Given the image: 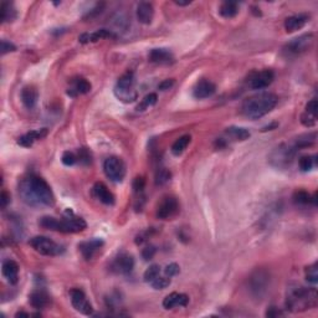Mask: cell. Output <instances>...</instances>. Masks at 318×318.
<instances>
[{"mask_svg": "<svg viewBox=\"0 0 318 318\" xmlns=\"http://www.w3.org/2000/svg\"><path fill=\"white\" fill-rule=\"evenodd\" d=\"M189 303V296L185 293L173 292L163 300V307L165 310H172L174 307H185Z\"/></svg>", "mask_w": 318, "mask_h": 318, "instance_id": "18", "label": "cell"}, {"mask_svg": "<svg viewBox=\"0 0 318 318\" xmlns=\"http://www.w3.org/2000/svg\"><path fill=\"white\" fill-rule=\"evenodd\" d=\"M172 178V173L169 172L165 168H162V169H159L156 174V184L157 185H164L167 184L168 182Z\"/></svg>", "mask_w": 318, "mask_h": 318, "instance_id": "37", "label": "cell"}, {"mask_svg": "<svg viewBox=\"0 0 318 318\" xmlns=\"http://www.w3.org/2000/svg\"><path fill=\"white\" fill-rule=\"evenodd\" d=\"M219 13L222 18H235L237 15V13H239V4L235 3V1H224L220 5Z\"/></svg>", "mask_w": 318, "mask_h": 318, "instance_id": "29", "label": "cell"}, {"mask_svg": "<svg viewBox=\"0 0 318 318\" xmlns=\"http://www.w3.org/2000/svg\"><path fill=\"white\" fill-rule=\"evenodd\" d=\"M104 170L106 177L114 183H121L126 177V164L118 157H109L105 160Z\"/></svg>", "mask_w": 318, "mask_h": 318, "instance_id": "10", "label": "cell"}, {"mask_svg": "<svg viewBox=\"0 0 318 318\" xmlns=\"http://www.w3.org/2000/svg\"><path fill=\"white\" fill-rule=\"evenodd\" d=\"M266 316L267 317H278V316H283V312H281L277 307H270L266 311Z\"/></svg>", "mask_w": 318, "mask_h": 318, "instance_id": "49", "label": "cell"}, {"mask_svg": "<svg viewBox=\"0 0 318 318\" xmlns=\"http://www.w3.org/2000/svg\"><path fill=\"white\" fill-rule=\"evenodd\" d=\"M271 276L265 268H256L248 280L249 292L256 300H263L270 287Z\"/></svg>", "mask_w": 318, "mask_h": 318, "instance_id": "5", "label": "cell"}, {"mask_svg": "<svg viewBox=\"0 0 318 318\" xmlns=\"http://www.w3.org/2000/svg\"><path fill=\"white\" fill-rule=\"evenodd\" d=\"M308 16L306 14H298V15L290 16L285 20V29L287 33H293V31H297L300 29H302L303 26L307 24Z\"/></svg>", "mask_w": 318, "mask_h": 318, "instance_id": "25", "label": "cell"}, {"mask_svg": "<svg viewBox=\"0 0 318 318\" xmlns=\"http://www.w3.org/2000/svg\"><path fill=\"white\" fill-rule=\"evenodd\" d=\"M317 111H318L317 100H311V101L306 105V113L311 114L312 117H316V118H317Z\"/></svg>", "mask_w": 318, "mask_h": 318, "instance_id": "41", "label": "cell"}, {"mask_svg": "<svg viewBox=\"0 0 318 318\" xmlns=\"http://www.w3.org/2000/svg\"><path fill=\"white\" fill-rule=\"evenodd\" d=\"M94 195L100 200L101 203L106 205H113L114 204V195L108 190V188L104 184V183H96L94 185Z\"/></svg>", "mask_w": 318, "mask_h": 318, "instance_id": "24", "label": "cell"}, {"mask_svg": "<svg viewBox=\"0 0 318 318\" xmlns=\"http://www.w3.org/2000/svg\"><path fill=\"white\" fill-rule=\"evenodd\" d=\"M313 43H315L313 34H303L286 44L283 48V55L286 57H295V56L302 55L312 48Z\"/></svg>", "mask_w": 318, "mask_h": 318, "instance_id": "7", "label": "cell"}, {"mask_svg": "<svg viewBox=\"0 0 318 318\" xmlns=\"http://www.w3.org/2000/svg\"><path fill=\"white\" fill-rule=\"evenodd\" d=\"M297 149L293 147V144L283 143L278 146L272 151L270 154V162L271 164L275 165L277 168H286L293 162V158L296 156Z\"/></svg>", "mask_w": 318, "mask_h": 318, "instance_id": "9", "label": "cell"}, {"mask_svg": "<svg viewBox=\"0 0 318 318\" xmlns=\"http://www.w3.org/2000/svg\"><path fill=\"white\" fill-rule=\"evenodd\" d=\"M0 50H1V55H5V53L15 51L16 46L13 45L11 43H9V41L1 40V44H0Z\"/></svg>", "mask_w": 318, "mask_h": 318, "instance_id": "43", "label": "cell"}, {"mask_svg": "<svg viewBox=\"0 0 318 318\" xmlns=\"http://www.w3.org/2000/svg\"><path fill=\"white\" fill-rule=\"evenodd\" d=\"M317 306V291L303 286L293 285L287 288L286 308L291 312H305Z\"/></svg>", "mask_w": 318, "mask_h": 318, "instance_id": "3", "label": "cell"}, {"mask_svg": "<svg viewBox=\"0 0 318 318\" xmlns=\"http://www.w3.org/2000/svg\"><path fill=\"white\" fill-rule=\"evenodd\" d=\"M306 280L311 283L318 282V264L315 263L313 265L306 268Z\"/></svg>", "mask_w": 318, "mask_h": 318, "instance_id": "38", "label": "cell"}, {"mask_svg": "<svg viewBox=\"0 0 318 318\" xmlns=\"http://www.w3.org/2000/svg\"><path fill=\"white\" fill-rule=\"evenodd\" d=\"M31 248L44 256H58L65 251L63 246L46 236H34L29 241Z\"/></svg>", "mask_w": 318, "mask_h": 318, "instance_id": "8", "label": "cell"}, {"mask_svg": "<svg viewBox=\"0 0 318 318\" xmlns=\"http://www.w3.org/2000/svg\"><path fill=\"white\" fill-rule=\"evenodd\" d=\"M144 187H146V180L142 177H137L133 182V189L136 193H142L143 192Z\"/></svg>", "mask_w": 318, "mask_h": 318, "instance_id": "47", "label": "cell"}, {"mask_svg": "<svg viewBox=\"0 0 318 318\" xmlns=\"http://www.w3.org/2000/svg\"><path fill=\"white\" fill-rule=\"evenodd\" d=\"M21 102L28 109H33L36 106L39 100V92L35 87L26 86L21 90Z\"/></svg>", "mask_w": 318, "mask_h": 318, "instance_id": "23", "label": "cell"}, {"mask_svg": "<svg viewBox=\"0 0 318 318\" xmlns=\"http://www.w3.org/2000/svg\"><path fill=\"white\" fill-rule=\"evenodd\" d=\"M159 273H160V266H159V265L149 266V267L147 268L146 272H144V275H143L144 281H146V282H148V283H151L152 281H154L157 277H158Z\"/></svg>", "mask_w": 318, "mask_h": 318, "instance_id": "36", "label": "cell"}, {"mask_svg": "<svg viewBox=\"0 0 318 318\" xmlns=\"http://www.w3.org/2000/svg\"><path fill=\"white\" fill-rule=\"evenodd\" d=\"M216 91V86L212 84L209 80H202V81L197 82V85L193 89V96L197 100H204L209 99Z\"/></svg>", "mask_w": 318, "mask_h": 318, "instance_id": "16", "label": "cell"}, {"mask_svg": "<svg viewBox=\"0 0 318 318\" xmlns=\"http://www.w3.org/2000/svg\"><path fill=\"white\" fill-rule=\"evenodd\" d=\"M0 203H1V207L5 208L10 203V195L6 192L1 193V195H0Z\"/></svg>", "mask_w": 318, "mask_h": 318, "instance_id": "50", "label": "cell"}, {"mask_svg": "<svg viewBox=\"0 0 318 318\" xmlns=\"http://www.w3.org/2000/svg\"><path fill=\"white\" fill-rule=\"evenodd\" d=\"M16 19V10L14 5L8 1H3L1 4V21L3 23H11Z\"/></svg>", "mask_w": 318, "mask_h": 318, "instance_id": "30", "label": "cell"}, {"mask_svg": "<svg viewBox=\"0 0 318 318\" xmlns=\"http://www.w3.org/2000/svg\"><path fill=\"white\" fill-rule=\"evenodd\" d=\"M46 136H48V129L46 128L28 132V133H25L24 136H21L20 138L18 139V144L21 147H25V148H30L36 141L45 138Z\"/></svg>", "mask_w": 318, "mask_h": 318, "instance_id": "20", "label": "cell"}, {"mask_svg": "<svg viewBox=\"0 0 318 318\" xmlns=\"http://www.w3.org/2000/svg\"><path fill=\"white\" fill-rule=\"evenodd\" d=\"M104 240L102 239H92V240L82 241L78 244V250L84 256L85 260H91L95 256V254L104 246Z\"/></svg>", "mask_w": 318, "mask_h": 318, "instance_id": "15", "label": "cell"}, {"mask_svg": "<svg viewBox=\"0 0 318 318\" xmlns=\"http://www.w3.org/2000/svg\"><path fill=\"white\" fill-rule=\"evenodd\" d=\"M106 38H116V35H114L111 30H107V29H101V30H97L96 33L82 34V35L78 38V41H80L81 44L96 43V41L101 40V39H106Z\"/></svg>", "mask_w": 318, "mask_h": 318, "instance_id": "26", "label": "cell"}, {"mask_svg": "<svg viewBox=\"0 0 318 318\" xmlns=\"http://www.w3.org/2000/svg\"><path fill=\"white\" fill-rule=\"evenodd\" d=\"M175 4L180 6H184V5H189V4H192V1H175Z\"/></svg>", "mask_w": 318, "mask_h": 318, "instance_id": "51", "label": "cell"}, {"mask_svg": "<svg viewBox=\"0 0 318 318\" xmlns=\"http://www.w3.org/2000/svg\"><path fill=\"white\" fill-rule=\"evenodd\" d=\"M39 225L44 229L53 230V231L66 232V234H75V232L84 231L87 227L86 221L81 217H77L71 214L70 216L63 219H56L53 216H43L39 220Z\"/></svg>", "mask_w": 318, "mask_h": 318, "instance_id": "4", "label": "cell"}, {"mask_svg": "<svg viewBox=\"0 0 318 318\" xmlns=\"http://www.w3.org/2000/svg\"><path fill=\"white\" fill-rule=\"evenodd\" d=\"M190 141H192V137H190L189 134H185V136H182L180 138H178L177 141L173 143L172 153L174 154V156H180V154L187 149V147L189 146Z\"/></svg>", "mask_w": 318, "mask_h": 318, "instance_id": "32", "label": "cell"}, {"mask_svg": "<svg viewBox=\"0 0 318 318\" xmlns=\"http://www.w3.org/2000/svg\"><path fill=\"white\" fill-rule=\"evenodd\" d=\"M225 134H226L229 138L234 139V141H246V139L250 138V132L249 129L244 128V127H237V126H231L227 127L225 129Z\"/></svg>", "mask_w": 318, "mask_h": 318, "instance_id": "28", "label": "cell"}, {"mask_svg": "<svg viewBox=\"0 0 318 318\" xmlns=\"http://www.w3.org/2000/svg\"><path fill=\"white\" fill-rule=\"evenodd\" d=\"M29 302H30V305L33 306L34 308H36V310H41V308H45L49 306V303H50V296L48 295L46 291L39 288V290L33 291V292L30 293V296H29Z\"/></svg>", "mask_w": 318, "mask_h": 318, "instance_id": "22", "label": "cell"}, {"mask_svg": "<svg viewBox=\"0 0 318 318\" xmlns=\"http://www.w3.org/2000/svg\"><path fill=\"white\" fill-rule=\"evenodd\" d=\"M151 285L154 290H164V288H167L170 285V278L167 277V276H164V277L158 276L156 280L152 281Z\"/></svg>", "mask_w": 318, "mask_h": 318, "instance_id": "39", "label": "cell"}, {"mask_svg": "<svg viewBox=\"0 0 318 318\" xmlns=\"http://www.w3.org/2000/svg\"><path fill=\"white\" fill-rule=\"evenodd\" d=\"M134 267V259L133 256L129 254L122 253L112 261L111 264V271L118 275H127V273L132 272Z\"/></svg>", "mask_w": 318, "mask_h": 318, "instance_id": "12", "label": "cell"}, {"mask_svg": "<svg viewBox=\"0 0 318 318\" xmlns=\"http://www.w3.org/2000/svg\"><path fill=\"white\" fill-rule=\"evenodd\" d=\"M277 96L272 92H260L254 96L248 97L243 102L241 111L244 116L250 119H259L270 113L277 105Z\"/></svg>", "mask_w": 318, "mask_h": 318, "instance_id": "2", "label": "cell"}, {"mask_svg": "<svg viewBox=\"0 0 318 318\" xmlns=\"http://www.w3.org/2000/svg\"><path fill=\"white\" fill-rule=\"evenodd\" d=\"M293 202L298 205H307L310 203H313L316 205V197H311L305 190H298L293 194Z\"/></svg>", "mask_w": 318, "mask_h": 318, "instance_id": "33", "label": "cell"}, {"mask_svg": "<svg viewBox=\"0 0 318 318\" xmlns=\"http://www.w3.org/2000/svg\"><path fill=\"white\" fill-rule=\"evenodd\" d=\"M77 157L75 156V153H72V152H63L62 157H61V160H62V163L65 165H67V167H71V165L75 164L76 162H77Z\"/></svg>", "mask_w": 318, "mask_h": 318, "instance_id": "40", "label": "cell"}, {"mask_svg": "<svg viewBox=\"0 0 318 318\" xmlns=\"http://www.w3.org/2000/svg\"><path fill=\"white\" fill-rule=\"evenodd\" d=\"M149 61L158 65H172L174 62V55L168 49H153L149 53Z\"/></svg>", "mask_w": 318, "mask_h": 318, "instance_id": "17", "label": "cell"}, {"mask_svg": "<svg viewBox=\"0 0 318 318\" xmlns=\"http://www.w3.org/2000/svg\"><path fill=\"white\" fill-rule=\"evenodd\" d=\"M1 271H3V276L8 280L9 283L11 285H15L19 281V265L14 260H5L3 263V267H1Z\"/></svg>", "mask_w": 318, "mask_h": 318, "instance_id": "21", "label": "cell"}, {"mask_svg": "<svg viewBox=\"0 0 318 318\" xmlns=\"http://www.w3.org/2000/svg\"><path fill=\"white\" fill-rule=\"evenodd\" d=\"M316 142V133H308V134H302V136L297 137L293 142V147L296 149H303L307 148V147L313 146V143Z\"/></svg>", "mask_w": 318, "mask_h": 318, "instance_id": "31", "label": "cell"}, {"mask_svg": "<svg viewBox=\"0 0 318 318\" xmlns=\"http://www.w3.org/2000/svg\"><path fill=\"white\" fill-rule=\"evenodd\" d=\"M173 85H174V80H164L163 82H160V84L158 85V90H160V91H167V90L172 89Z\"/></svg>", "mask_w": 318, "mask_h": 318, "instance_id": "48", "label": "cell"}, {"mask_svg": "<svg viewBox=\"0 0 318 318\" xmlns=\"http://www.w3.org/2000/svg\"><path fill=\"white\" fill-rule=\"evenodd\" d=\"M19 195L29 207H53L55 204V195L50 185L35 174L23 178L19 183Z\"/></svg>", "mask_w": 318, "mask_h": 318, "instance_id": "1", "label": "cell"}, {"mask_svg": "<svg viewBox=\"0 0 318 318\" xmlns=\"http://www.w3.org/2000/svg\"><path fill=\"white\" fill-rule=\"evenodd\" d=\"M78 159H80V162L89 164L91 162V154H90V152L86 148H81L78 151Z\"/></svg>", "mask_w": 318, "mask_h": 318, "instance_id": "45", "label": "cell"}, {"mask_svg": "<svg viewBox=\"0 0 318 318\" xmlns=\"http://www.w3.org/2000/svg\"><path fill=\"white\" fill-rule=\"evenodd\" d=\"M273 80H275V73L272 70H263L251 75L249 86L253 90H264L270 86Z\"/></svg>", "mask_w": 318, "mask_h": 318, "instance_id": "13", "label": "cell"}, {"mask_svg": "<svg viewBox=\"0 0 318 318\" xmlns=\"http://www.w3.org/2000/svg\"><path fill=\"white\" fill-rule=\"evenodd\" d=\"M157 101H158V96H157V94L147 95V96L142 100L141 104L137 106V111L138 112L146 111V109H148L149 107L154 106V105L157 104Z\"/></svg>", "mask_w": 318, "mask_h": 318, "instance_id": "34", "label": "cell"}, {"mask_svg": "<svg viewBox=\"0 0 318 318\" xmlns=\"http://www.w3.org/2000/svg\"><path fill=\"white\" fill-rule=\"evenodd\" d=\"M91 91V84L85 78H77L72 82V87H70L67 94L71 97H76L78 95H86Z\"/></svg>", "mask_w": 318, "mask_h": 318, "instance_id": "27", "label": "cell"}, {"mask_svg": "<svg viewBox=\"0 0 318 318\" xmlns=\"http://www.w3.org/2000/svg\"><path fill=\"white\" fill-rule=\"evenodd\" d=\"M316 117H312L311 116V114H308V113H303L302 116H301V122H302V124L303 126H306V127H313L316 124Z\"/></svg>", "mask_w": 318, "mask_h": 318, "instance_id": "46", "label": "cell"}, {"mask_svg": "<svg viewBox=\"0 0 318 318\" xmlns=\"http://www.w3.org/2000/svg\"><path fill=\"white\" fill-rule=\"evenodd\" d=\"M179 271H180L179 265H177V264H169V265L164 268V275L170 278L173 277V276H177L178 273H179Z\"/></svg>", "mask_w": 318, "mask_h": 318, "instance_id": "42", "label": "cell"}, {"mask_svg": "<svg viewBox=\"0 0 318 318\" xmlns=\"http://www.w3.org/2000/svg\"><path fill=\"white\" fill-rule=\"evenodd\" d=\"M278 124L277 123H273V124H271V126H267V127H265V128L263 129V131H271V129L272 128H275V127H277Z\"/></svg>", "mask_w": 318, "mask_h": 318, "instance_id": "52", "label": "cell"}, {"mask_svg": "<svg viewBox=\"0 0 318 318\" xmlns=\"http://www.w3.org/2000/svg\"><path fill=\"white\" fill-rule=\"evenodd\" d=\"M178 202L175 198L167 197L160 202L158 209H157V217L160 220H167L169 217H172L173 215H175V212H178Z\"/></svg>", "mask_w": 318, "mask_h": 318, "instance_id": "14", "label": "cell"}, {"mask_svg": "<svg viewBox=\"0 0 318 318\" xmlns=\"http://www.w3.org/2000/svg\"><path fill=\"white\" fill-rule=\"evenodd\" d=\"M70 297H71V303H72L73 308H75L77 312L82 313V315L85 316H91L92 313H94L92 305L89 302L86 295H85L81 290H78V288H73V290H71Z\"/></svg>", "mask_w": 318, "mask_h": 318, "instance_id": "11", "label": "cell"}, {"mask_svg": "<svg viewBox=\"0 0 318 318\" xmlns=\"http://www.w3.org/2000/svg\"><path fill=\"white\" fill-rule=\"evenodd\" d=\"M156 253H157V249L154 248V246L149 245L147 246L146 249H143V251H142V258H143L146 261H149L154 258Z\"/></svg>", "mask_w": 318, "mask_h": 318, "instance_id": "44", "label": "cell"}, {"mask_svg": "<svg viewBox=\"0 0 318 318\" xmlns=\"http://www.w3.org/2000/svg\"><path fill=\"white\" fill-rule=\"evenodd\" d=\"M20 316H26V317H29V313H25V312H19V313H16V317H20Z\"/></svg>", "mask_w": 318, "mask_h": 318, "instance_id": "53", "label": "cell"}, {"mask_svg": "<svg viewBox=\"0 0 318 318\" xmlns=\"http://www.w3.org/2000/svg\"><path fill=\"white\" fill-rule=\"evenodd\" d=\"M136 78L133 72H126L118 78L116 86H114V96L124 104H131L138 99V92L134 89Z\"/></svg>", "mask_w": 318, "mask_h": 318, "instance_id": "6", "label": "cell"}, {"mask_svg": "<svg viewBox=\"0 0 318 318\" xmlns=\"http://www.w3.org/2000/svg\"><path fill=\"white\" fill-rule=\"evenodd\" d=\"M137 19L141 24L143 25H149L153 20L154 16V8L151 3H147V1H142V3L138 4L136 11Z\"/></svg>", "mask_w": 318, "mask_h": 318, "instance_id": "19", "label": "cell"}, {"mask_svg": "<svg viewBox=\"0 0 318 318\" xmlns=\"http://www.w3.org/2000/svg\"><path fill=\"white\" fill-rule=\"evenodd\" d=\"M316 158L317 157L316 156H303L300 158V162H298V165H300L301 170H303V172H308V170H311L312 168L316 167Z\"/></svg>", "mask_w": 318, "mask_h": 318, "instance_id": "35", "label": "cell"}]
</instances>
